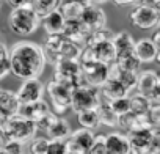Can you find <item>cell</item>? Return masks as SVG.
<instances>
[{
	"label": "cell",
	"instance_id": "3",
	"mask_svg": "<svg viewBox=\"0 0 160 154\" xmlns=\"http://www.w3.org/2000/svg\"><path fill=\"white\" fill-rule=\"evenodd\" d=\"M38 132V127L35 123L27 121L24 118H21L19 115H14L11 118H8V124L5 132L2 134V137H7L10 141H18L21 145L30 141Z\"/></svg>",
	"mask_w": 160,
	"mask_h": 154
},
{
	"label": "cell",
	"instance_id": "12",
	"mask_svg": "<svg viewBox=\"0 0 160 154\" xmlns=\"http://www.w3.org/2000/svg\"><path fill=\"white\" fill-rule=\"evenodd\" d=\"M49 112H50V109H49L47 102L44 99H41V101H36V102H32V104H21L18 115L21 118H24V120L32 121V123L36 124Z\"/></svg>",
	"mask_w": 160,
	"mask_h": 154
},
{
	"label": "cell",
	"instance_id": "24",
	"mask_svg": "<svg viewBox=\"0 0 160 154\" xmlns=\"http://www.w3.org/2000/svg\"><path fill=\"white\" fill-rule=\"evenodd\" d=\"M94 137H96V135L93 134V131H88V129H82V127H80V129L71 132L69 140L74 141L77 146H80V148L87 152V151H90V148L93 146Z\"/></svg>",
	"mask_w": 160,
	"mask_h": 154
},
{
	"label": "cell",
	"instance_id": "5",
	"mask_svg": "<svg viewBox=\"0 0 160 154\" xmlns=\"http://www.w3.org/2000/svg\"><path fill=\"white\" fill-rule=\"evenodd\" d=\"M138 95L149 101V104H160V77L157 71L146 69L138 74L137 80Z\"/></svg>",
	"mask_w": 160,
	"mask_h": 154
},
{
	"label": "cell",
	"instance_id": "17",
	"mask_svg": "<svg viewBox=\"0 0 160 154\" xmlns=\"http://www.w3.org/2000/svg\"><path fill=\"white\" fill-rule=\"evenodd\" d=\"M19 107H21V104L16 98V93L5 90V88H0V116L11 118V116L18 115Z\"/></svg>",
	"mask_w": 160,
	"mask_h": 154
},
{
	"label": "cell",
	"instance_id": "2",
	"mask_svg": "<svg viewBox=\"0 0 160 154\" xmlns=\"http://www.w3.org/2000/svg\"><path fill=\"white\" fill-rule=\"evenodd\" d=\"M39 24H41V21L30 8V2L25 7L11 10V13L8 16L10 30L19 36H28V35L35 33L38 30Z\"/></svg>",
	"mask_w": 160,
	"mask_h": 154
},
{
	"label": "cell",
	"instance_id": "43",
	"mask_svg": "<svg viewBox=\"0 0 160 154\" xmlns=\"http://www.w3.org/2000/svg\"><path fill=\"white\" fill-rule=\"evenodd\" d=\"M0 8H2V2H0Z\"/></svg>",
	"mask_w": 160,
	"mask_h": 154
},
{
	"label": "cell",
	"instance_id": "28",
	"mask_svg": "<svg viewBox=\"0 0 160 154\" xmlns=\"http://www.w3.org/2000/svg\"><path fill=\"white\" fill-rule=\"evenodd\" d=\"M116 66L121 68L122 71H127V72H133V74H138L140 72V68H141V63L137 60V57L132 54V55H126V57H119L115 60Z\"/></svg>",
	"mask_w": 160,
	"mask_h": 154
},
{
	"label": "cell",
	"instance_id": "23",
	"mask_svg": "<svg viewBox=\"0 0 160 154\" xmlns=\"http://www.w3.org/2000/svg\"><path fill=\"white\" fill-rule=\"evenodd\" d=\"M42 27L47 35H61L64 28V19L60 14V11L55 10L53 13H50L47 18L42 19Z\"/></svg>",
	"mask_w": 160,
	"mask_h": 154
},
{
	"label": "cell",
	"instance_id": "32",
	"mask_svg": "<svg viewBox=\"0 0 160 154\" xmlns=\"http://www.w3.org/2000/svg\"><path fill=\"white\" fill-rule=\"evenodd\" d=\"M104 138H105V134H99L94 137V143L93 146L90 148V154H108L107 149H105V143H104Z\"/></svg>",
	"mask_w": 160,
	"mask_h": 154
},
{
	"label": "cell",
	"instance_id": "33",
	"mask_svg": "<svg viewBox=\"0 0 160 154\" xmlns=\"http://www.w3.org/2000/svg\"><path fill=\"white\" fill-rule=\"evenodd\" d=\"M141 154H160V132L152 137L149 145L141 151Z\"/></svg>",
	"mask_w": 160,
	"mask_h": 154
},
{
	"label": "cell",
	"instance_id": "16",
	"mask_svg": "<svg viewBox=\"0 0 160 154\" xmlns=\"http://www.w3.org/2000/svg\"><path fill=\"white\" fill-rule=\"evenodd\" d=\"M112 44H113L116 58L126 57V55H132V54H133V49H135V39H133V36H132L129 32H126V30H122V32L113 35Z\"/></svg>",
	"mask_w": 160,
	"mask_h": 154
},
{
	"label": "cell",
	"instance_id": "1",
	"mask_svg": "<svg viewBox=\"0 0 160 154\" xmlns=\"http://www.w3.org/2000/svg\"><path fill=\"white\" fill-rule=\"evenodd\" d=\"M8 61L11 74L19 79H39L44 72L46 58L42 47L33 41H19L8 52Z\"/></svg>",
	"mask_w": 160,
	"mask_h": 154
},
{
	"label": "cell",
	"instance_id": "6",
	"mask_svg": "<svg viewBox=\"0 0 160 154\" xmlns=\"http://www.w3.org/2000/svg\"><path fill=\"white\" fill-rule=\"evenodd\" d=\"M101 101V90L96 87H82L77 88L71 96V109L75 113L85 112V110H96Z\"/></svg>",
	"mask_w": 160,
	"mask_h": 154
},
{
	"label": "cell",
	"instance_id": "15",
	"mask_svg": "<svg viewBox=\"0 0 160 154\" xmlns=\"http://www.w3.org/2000/svg\"><path fill=\"white\" fill-rule=\"evenodd\" d=\"M105 149L108 154H130V146L126 134L122 132H112L107 134L104 138Z\"/></svg>",
	"mask_w": 160,
	"mask_h": 154
},
{
	"label": "cell",
	"instance_id": "19",
	"mask_svg": "<svg viewBox=\"0 0 160 154\" xmlns=\"http://www.w3.org/2000/svg\"><path fill=\"white\" fill-rule=\"evenodd\" d=\"M46 138L49 141H66L71 137V126L69 121L58 116L55 120V123L46 131Z\"/></svg>",
	"mask_w": 160,
	"mask_h": 154
},
{
	"label": "cell",
	"instance_id": "25",
	"mask_svg": "<svg viewBox=\"0 0 160 154\" xmlns=\"http://www.w3.org/2000/svg\"><path fill=\"white\" fill-rule=\"evenodd\" d=\"M30 8L39 18V21H42L58 8V2H55V0H35V2H30Z\"/></svg>",
	"mask_w": 160,
	"mask_h": 154
},
{
	"label": "cell",
	"instance_id": "7",
	"mask_svg": "<svg viewBox=\"0 0 160 154\" xmlns=\"http://www.w3.org/2000/svg\"><path fill=\"white\" fill-rule=\"evenodd\" d=\"M80 71L85 80V85L101 88L104 82L108 79V66L98 63V61H82L80 63Z\"/></svg>",
	"mask_w": 160,
	"mask_h": 154
},
{
	"label": "cell",
	"instance_id": "22",
	"mask_svg": "<svg viewBox=\"0 0 160 154\" xmlns=\"http://www.w3.org/2000/svg\"><path fill=\"white\" fill-rule=\"evenodd\" d=\"M85 8V2H58V11L64 21H77Z\"/></svg>",
	"mask_w": 160,
	"mask_h": 154
},
{
	"label": "cell",
	"instance_id": "20",
	"mask_svg": "<svg viewBox=\"0 0 160 154\" xmlns=\"http://www.w3.org/2000/svg\"><path fill=\"white\" fill-rule=\"evenodd\" d=\"M101 90V95L108 99V101H116V99H122V98H127L129 91L115 79L108 77V79L104 82V85L99 88Z\"/></svg>",
	"mask_w": 160,
	"mask_h": 154
},
{
	"label": "cell",
	"instance_id": "31",
	"mask_svg": "<svg viewBox=\"0 0 160 154\" xmlns=\"http://www.w3.org/2000/svg\"><path fill=\"white\" fill-rule=\"evenodd\" d=\"M49 140L46 137H38L30 143V154H46Z\"/></svg>",
	"mask_w": 160,
	"mask_h": 154
},
{
	"label": "cell",
	"instance_id": "36",
	"mask_svg": "<svg viewBox=\"0 0 160 154\" xmlns=\"http://www.w3.org/2000/svg\"><path fill=\"white\" fill-rule=\"evenodd\" d=\"M66 145L64 141H49L46 154H64Z\"/></svg>",
	"mask_w": 160,
	"mask_h": 154
},
{
	"label": "cell",
	"instance_id": "37",
	"mask_svg": "<svg viewBox=\"0 0 160 154\" xmlns=\"http://www.w3.org/2000/svg\"><path fill=\"white\" fill-rule=\"evenodd\" d=\"M64 145H66V151H64V154H87L80 146H77L74 141H71L69 138L64 141Z\"/></svg>",
	"mask_w": 160,
	"mask_h": 154
},
{
	"label": "cell",
	"instance_id": "27",
	"mask_svg": "<svg viewBox=\"0 0 160 154\" xmlns=\"http://www.w3.org/2000/svg\"><path fill=\"white\" fill-rule=\"evenodd\" d=\"M77 120H78V124L82 126V129L93 131V129H96L98 126H101L99 116H98L96 110H85V112H80V113H77Z\"/></svg>",
	"mask_w": 160,
	"mask_h": 154
},
{
	"label": "cell",
	"instance_id": "9",
	"mask_svg": "<svg viewBox=\"0 0 160 154\" xmlns=\"http://www.w3.org/2000/svg\"><path fill=\"white\" fill-rule=\"evenodd\" d=\"M47 95H49V98L52 101V105H53V110H55L53 113L57 116L66 113L71 109V96H72V93L68 88H64L63 85H60L58 82L50 80L47 84Z\"/></svg>",
	"mask_w": 160,
	"mask_h": 154
},
{
	"label": "cell",
	"instance_id": "8",
	"mask_svg": "<svg viewBox=\"0 0 160 154\" xmlns=\"http://www.w3.org/2000/svg\"><path fill=\"white\" fill-rule=\"evenodd\" d=\"M78 21L82 22L87 30L91 33V32H96V30H101L105 27L107 24V14L105 11L99 7V3L96 2H85V8L80 14Z\"/></svg>",
	"mask_w": 160,
	"mask_h": 154
},
{
	"label": "cell",
	"instance_id": "14",
	"mask_svg": "<svg viewBox=\"0 0 160 154\" xmlns=\"http://www.w3.org/2000/svg\"><path fill=\"white\" fill-rule=\"evenodd\" d=\"M66 39L78 44V46H83L87 36L90 35V32L87 30V27L80 22L78 19L77 21H64V28H63V33H61Z\"/></svg>",
	"mask_w": 160,
	"mask_h": 154
},
{
	"label": "cell",
	"instance_id": "21",
	"mask_svg": "<svg viewBox=\"0 0 160 154\" xmlns=\"http://www.w3.org/2000/svg\"><path fill=\"white\" fill-rule=\"evenodd\" d=\"M96 113L99 116V123L101 124H105L108 127H115L116 123H118V116L112 112L110 109V101L105 99L102 95H101V101H99V105L96 107Z\"/></svg>",
	"mask_w": 160,
	"mask_h": 154
},
{
	"label": "cell",
	"instance_id": "4",
	"mask_svg": "<svg viewBox=\"0 0 160 154\" xmlns=\"http://www.w3.org/2000/svg\"><path fill=\"white\" fill-rule=\"evenodd\" d=\"M129 19L133 27H138L141 30L157 28L160 22V10L154 8L149 2H141L130 11Z\"/></svg>",
	"mask_w": 160,
	"mask_h": 154
},
{
	"label": "cell",
	"instance_id": "18",
	"mask_svg": "<svg viewBox=\"0 0 160 154\" xmlns=\"http://www.w3.org/2000/svg\"><path fill=\"white\" fill-rule=\"evenodd\" d=\"M108 77L118 80L127 91H132L133 88H137V80H138V74H133V72H127V71H122L121 68L116 66V63H112L108 66Z\"/></svg>",
	"mask_w": 160,
	"mask_h": 154
},
{
	"label": "cell",
	"instance_id": "13",
	"mask_svg": "<svg viewBox=\"0 0 160 154\" xmlns=\"http://www.w3.org/2000/svg\"><path fill=\"white\" fill-rule=\"evenodd\" d=\"M133 55L137 57L140 63H152L155 60H160L158 47H155L149 38H143L135 43Z\"/></svg>",
	"mask_w": 160,
	"mask_h": 154
},
{
	"label": "cell",
	"instance_id": "34",
	"mask_svg": "<svg viewBox=\"0 0 160 154\" xmlns=\"http://www.w3.org/2000/svg\"><path fill=\"white\" fill-rule=\"evenodd\" d=\"M57 118H58V116H57L53 112H49L47 115H44V116H42V118H41L38 123H36V127L46 132V131H47V129H49V127H50L53 123H55V120H57Z\"/></svg>",
	"mask_w": 160,
	"mask_h": 154
},
{
	"label": "cell",
	"instance_id": "35",
	"mask_svg": "<svg viewBox=\"0 0 160 154\" xmlns=\"http://www.w3.org/2000/svg\"><path fill=\"white\" fill-rule=\"evenodd\" d=\"M7 154H24V145L18 143V141H7L3 143V148H2Z\"/></svg>",
	"mask_w": 160,
	"mask_h": 154
},
{
	"label": "cell",
	"instance_id": "11",
	"mask_svg": "<svg viewBox=\"0 0 160 154\" xmlns=\"http://www.w3.org/2000/svg\"><path fill=\"white\" fill-rule=\"evenodd\" d=\"M158 132H160L158 127H143V129H135V131L129 132L126 137L129 140L130 154H141V151L149 145L152 137Z\"/></svg>",
	"mask_w": 160,
	"mask_h": 154
},
{
	"label": "cell",
	"instance_id": "10",
	"mask_svg": "<svg viewBox=\"0 0 160 154\" xmlns=\"http://www.w3.org/2000/svg\"><path fill=\"white\" fill-rule=\"evenodd\" d=\"M44 84L39 79H28L24 80L19 87V90L16 91V98L19 101V104H32L36 101H41L44 96Z\"/></svg>",
	"mask_w": 160,
	"mask_h": 154
},
{
	"label": "cell",
	"instance_id": "38",
	"mask_svg": "<svg viewBox=\"0 0 160 154\" xmlns=\"http://www.w3.org/2000/svg\"><path fill=\"white\" fill-rule=\"evenodd\" d=\"M10 72H11V69H10V61H8V58H7V60H0V80L5 79Z\"/></svg>",
	"mask_w": 160,
	"mask_h": 154
},
{
	"label": "cell",
	"instance_id": "39",
	"mask_svg": "<svg viewBox=\"0 0 160 154\" xmlns=\"http://www.w3.org/2000/svg\"><path fill=\"white\" fill-rule=\"evenodd\" d=\"M149 39L152 41V44H154L155 47H160V28H155L152 38H149Z\"/></svg>",
	"mask_w": 160,
	"mask_h": 154
},
{
	"label": "cell",
	"instance_id": "42",
	"mask_svg": "<svg viewBox=\"0 0 160 154\" xmlns=\"http://www.w3.org/2000/svg\"><path fill=\"white\" fill-rule=\"evenodd\" d=\"M0 154H7V152H5L3 149H0Z\"/></svg>",
	"mask_w": 160,
	"mask_h": 154
},
{
	"label": "cell",
	"instance_id": "40",
	"mask_svg": "<svg viewBox=\"0 0 160 154\" xmlns=\"http://www.w3.org/2000/svg\"><path fill=\"white\" fill-rule=\"evenodd\" d=\"M8 47L3 44V43H0V60H7L8 58Z\"/></svg>",
	"mask_w": 160,
	"mask_h": 154
},
{
	"label": "cell",
	"instance_id": "41",
	"mask_svg": "<svg viewBox=\"0 0 160 154\" xmlns=\"http://www.w3.org/2000/svg\"><path fill=\"white\" fill-rule=\"evenodd\" d=\"M3 143H5V141H3V137H2V135H0V149H2V148H3Z\"/></svg>",
	"mask_w": 160,
	"mask_h": 154
},
{
	"label": "cell",
	"instance_id": "26",
	"mask_svg": "<svg viewBox=\"0 0 160 154\" xmlns=\"http://www.w3.org/2000/svg\"><path fill=\"white\" fill-rule=\"evenodd\" d=\"M80 54H82V46H78L69 39L64 38L61 47H60V52H58V58L60 61L61 60H72V61H78L80 58Z\"/></svg>",
	"mask_w": 160,
	"mask_h": 154
},
{
	"label": "cell",
	"instance_id": "30",
	"mask_svg": "<svg viewBox=\"0 0 160 154\" xmlns=\"http://www.w3.org/2000/svg\"><path fill=\"white\" fill-rule=\"evenodd\" d=\"M110 109L112 112L119 118V116H124L130 112V101H129V96L127 98H122V99H116V101H110Z\"/></svg>",
	"mask_w": 160,
	"mask_h": 154
},
{
	"label": "cell",
	"instance_id": "29",
	"mask_svg": "<svg viewBox=\"0 0 160 154\" xmlns=\"http://www.w3.org/2000/svg\"><path fill=\"white\" fill-rule=\"evenodd\" d=\"M129 101H130V112L132 113L140 115V116H146V113H148V110L151 107L148 99H144L140 95H135V96L129 98Z\"/></svg>",
	"mask_w": 160,
	"mask_h": 154
}]
</instances>
